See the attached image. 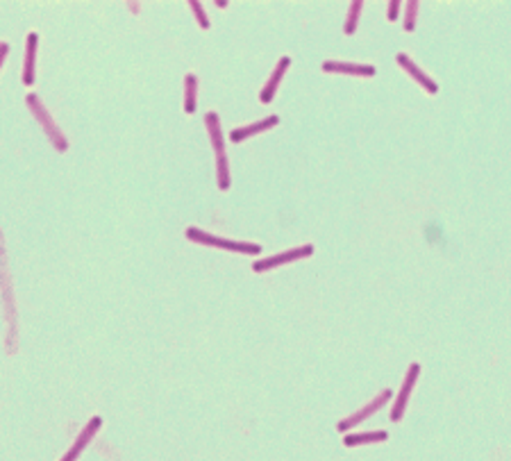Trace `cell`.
<instances>
[{"mask_svg":"<svg viewBox=\"0 0 511 461\" xmlns=\"http://www.w3.org/2000/svg\"><path fill=\"white\" fill-rule=\"evenodd\" d=\"M100 425H103V418H100V416H94V418L86 423L84 430L80 432V436H77L75 441H73V445L69 448V452L62 457V461H75L77 457H80V452H82V450H84L89 443H91V438H94L96 432L100 430Z\"/></svg>","mask_w":511,"mask_h":461,"instance_id":"8","label":"cell"},{"mask_svg":"<svg viewBox=\"0 0 511 461\" xmlns=\"http://www.w3.org/2000/svg\"><path fill=\"white\" fill-rule=\"evenodd\" d=\"M325 73H348V75H375V66L369 64H350V62H323Z\"/></svg>","mask_w":511,"mask_h":461,"instance_id":"10","label":"cell"},{"mask_svg":"<svg viewBox=\"0 0 511 461\" xmlns=\"http://www.w3.org/2000/svg\"><path fill=\"white\" fill-rule=\"evenodd\" d=\"M184 91H186V96H184V111H186V114H193V111H196V94H198V77L196 75L189 73L184 77Z\"/></svg>","mask_w":511,"mask_h":461,"instance_id":"14","label":"cell"},{"mask_svg":"<svg viewBox=\"0 0 511 461\" xmlns=\"http://www.w3.org/2000/svg\"><path fill=\"white\" fill-rule=\"evenodd\" d=\"M416 12H418V0H409L405 9V30L414 32L416 28Z\"/></svg>","mask_w":511,"mask_h":461,"instance_id":"16","label":"cell"},{"mask_svg":"<svg viewBox=\"0 0 511 461\" xmlns=\"http://www.w3.org/2000/svg\"><path fill=\"white\" fill-rule=\"evenodd\" d=\"M7 52H9V46L7 43H0V66H3L5 57H7Z\"/></svg>","mask_w":511,"mask_h":461,"instance_id":"19","label":"cell"},{"mask_svg":"<svg viewBox=\"0 0 511 461\" xmlns=\"http://www.w3.org/2000/svg\"><path fill=\"white\" fill-rule=\"evenodd\" d=\"M26 103H28V107H30L32 114H35V118L41 123V128L46 130L48 139L52 141L55 148H57L60 152H64L66 148H69V141H66V137L62 134V130L57 128V123H55L52 116L48 114V109L43 107V103L37 98V94H30V96L26 98Z\"/></svg>","mask_w":511,"mask_h":461,"instance_id":"2","label":"cell"},{"mask_svg":"<svg viewBox=\"0 0 511 461\" xmlns=\"http://www.w3.org/2000/svg\"><path fill=\"white\" fill-rule=\"evenodd\" d=\"M288 66H291V60H288V57H282L280 62H277V66H275L273 75L269 77V82H266V87L262 89V96H259V100H262L264 105H269L271 100H273V96H275V89H277V84H280V80L284 77V73H286Z\"/></svg>","mask_w":511,"mask_h":461,"instance_id":"11","label":"cell"},{"mask_svg":"<svg viewBox=\"0 0 511 461\" xmlns=\"http://www.w3.org/2000/svg\"><path fill=\"white\" fill-rule=\"evenodd\" d=\"M364 9V3L361 0H354L350 5V12H348V18H346V26H343V32L346 35H354V30H357V21H359V14Z\"/></svg>","mask_w":511,"mask_h":461,"instance_id":"15","label":"cell"},{"mask_svg":"<svg viewBox=\"0 0 511 461\" xmlns=\"http://www.w3.org/2000/svg\"><path fill=\"white\" fill-rule=\"evenodd\" d=\"M209 139H212L214 152H216V179L218 189H230V168H228V157H225V145H223V134H220V121L216 111H209L205 116Z\"/></svg>","mask_w":511,"mask_h":461,"instance_id":"1","label":"cell"},{"mask_svg":"<svg viewBox=\"0 0 511 461\" xmlns=\"http://www.w3.org/2000/svg\"><path fill=\"white\" fill-rule=\"evenodd\" d=\"M388 434L382 430V432H366V434H346L343 436V445L348 448H354V445H364V443H380V441H386Z\"/></svg>","mask_w":511,"mask_h":461,"instance_id":"13","label":"cell"},{"mask_svg":"<svg viewBox=\"0 0 511 461\" xmlns=\"http://www.w3.org/2000/svg\"><path fill=\"white\" fill-rule=\"evenodd\" d=\"M277 123H280V118L273 114V116H266V118H262V121H257V123H250V126L235 128V130H232V134H230V141H232V143H239V141H243V139L252 137V134H259V132H264V130L277 126Z\"/></svg>","mask_w":511,"mask_h":461,"instance_id":"9","label":"cell"},{"mask_svg":"<svg viewBox=\"0 0 511 461\" xmlns=\"http://www.w3.org/2000/svg\"><path fill=\"white\" fill-rule=\"evenodd\" d=\"M189 7L193 9V14H196V21L200 23V28H209V21H207V16H205V9H203V5L198 3V0H191V3H189Z\"/></svg>","mask_w":511,"mask_h":461,"instance_id":"17","label":"cell"},{"mask_svg":"<svg viewBox=\"0 0 511 461\" xmlns=\"http://www.w3.org/2000/svg\"><path fill=\"white\" fill-rule=\"evenodd\" d=\"M314 252V245H300V248H293V250H284L280 255H273V257H266V260H259L252 264V271L254 273H266L271 271L275 266H282V264H288V262H296V260H305Z\"/></svg>","mask_w":511,"mask_h":461,"instance_id":"4","label":"cell"},{"mask_svg":"<svg viewBox=\"0 0 511 461\" xmlns=\"http://www.w3.org/2000/svg\"><path fill=\"white\" fill-rule=\"evenodd\" d=\"M37 43H39V35H37V32H30V35H28V50H26V71H23V82H26L28 87L35 84Z\"/></svg>","mask_w":511,"mask_h":461,"instance_id":"12","label":"cell"},{"mask_svg":"<svg viewBox=\"0 0 511 461\" xmlns=\"http://www.w3.org/2000/svg\"><path fill=\"white\" fill-rule=\"evenodd\" d=\"M395 62H398L400 66H403V69H405L409 75H412L414 80H416L420 87H423L427 94L434 96V94L439 91V84H437L434 80H432V77H429L423 69H420L418 64H414L412 60H409V55H407V52H398V55H395Z\"/></svg>","mask_w":511,"mask_h":461,"instance_id":"7","label":"cell"},{"mask_svg":"<svg viewBox=\"0 0 511 461\" xmlns=\"http://www.w3.org/2000/svg\"><path fill=\"white\" fill-rule=\"evenodd\" d=\"M186 237L196 241V243H205V245H216V248H223V250H235V252H246V255H259L262 248L257 243H246V241H230V239H223V237H214V234L209 232H203L198 228H189L186 230Z\"/></svg>","mask_w":511,"mask_h":461,"instance_id":"3","label":"cell"},{"mask_svg":"<svg viewBox=\"0 0 511 461\" xmlns=\"http://www.w3.org/2000/svg\"><path fill=\"white\" fill-rule=\"evenodd\" d=\"M393 393H391V389H384L382 393H377V396L366 404V407H361L359 411H354L352 416H348V418H343L341 423H339V432H346V430H350V427H354L357 423H361V421H366L369 418V416H373L375 411H380L384 404H386V400L391 398Z\"/></svg>","mask_w":511,"mask_h":461,"instance_id":"5","label":"cell"},{"mask_svg":"<svg viewBox=\"0 0 511 461\" xmlns=\"http://www.w3.org/2000/svg\"><path fill=\"white\" fill-rule=\"evenodd\" d=\"M398 9H400V3L393 0V3L388 5V21H398Z\"/></svg>","mask_w":511,"mask_h":461,"instance_id":"18","label":"cell"},{"mask_svg":"<svg viewBox=\"0 0 511 461\" xmlns=\"http://www.w3.org/2000/svg\"><path fill=\"white\" fill-rule=\"evenodd\" d=\"M420 375V364H412L407 370V377L403 382V389H400L398 393V400L393 404V409H391V421L393 423H400V418H403V413H405V404L409 400V393H412L414 384H416V379Z\"/></svg>","mask_w":511,"mask_h":461,"instance_id":"6","label":"cell"}]
</instances>
